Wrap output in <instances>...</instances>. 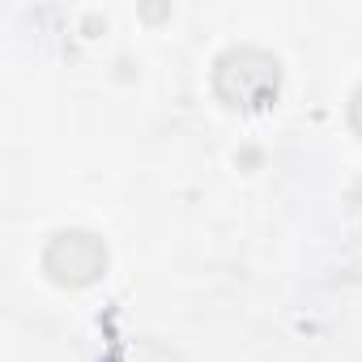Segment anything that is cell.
I'll use <instances>...</instances> for the list:
<instances>
[{"instance_id":"1","label":"cell","mask_w":362,"mask_h":362,"mask_svg":"<svg viewBox=\"0 0 362 362\" xmlns=\"http://www.w3.org/2000/svg\"><path fill=\"white\" fill-rule=\"evenodd\" d=\"M214 94L230 111H269L281 94V60L252 43L226 47L214 60Z\"/></svg>"},{"instance_id":"2","label":"cell","mask_w":362,"mask_h":362,"mask_svg":"<svg viewBox=\"0 0 362 362\" xmlns=\"http://www.w3.org/2000/svg\"><path fill=\"white\" fill-rule=\"evenodd\" d=\"M107 260H111L107 256V243L94 230H77V226L56 230L47 239V247H43V273L56 286H64V290H81V286L103 281Z\"/></svg>"},{"instance_id":"3","label":"cell","mask_w":362,"mask_h":362,"mask_svg":"<svg viewBox=\"0 0 362 362\" xmlns=\"http://www.w3.org/2000/svg\"><path fill=\"white\" fill-rule=\"evenodd\" d=\"M349 128H354V132L362 136V86H358V90L349 94Z\"/></svg>"}]
</instances>
